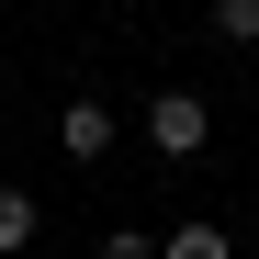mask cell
I'll return each mask as SVG.
<instances>
[{"instance_id":"cell-1","label":"cell","mask_w":259,"mask_h":259,"mask_svg":"<svg viewBox=\"0 0 259 259\" xmlns=\"http://www.w3.org/2000/svg\"><path fill=\"white\" fill-rule=\"evenodd\" d=\"M147 136H158V158H203V136H214V113H203L192 91H158V102H147Z\"/></svg>"},{"instance_id":"cell-2","label":"cell","mask_w":259,"mask_h":259,"mask_svg":"<svg viewBox=\"0 0 259 259\" xmlns=\"http://www.w3.org/2000/svg\"><path fill=\"white\" fill-rule=\"evenodd\" d=\"M57 147H68V158H102V147H113V113H102V102H68V113H57Z\"/></svg>"},{"instance_id":"cell-3","label":"cell","mask_w":259,"mask_h":259,"mask_svg":"<svg viewBox=\"0 0 259 259\" xmlns=\"http://www.w3.org/2000/svg\"><path fill=\"white\" fill-rule=\"evenodd\" d=\"M158 259H237V248H226V226H203V214H192V226L158 237Z\"/></svg>"},{"instance_id":"cell-4","label":"cell","mask_w":259,"mask_h":259,"mask_svg":"<svg viewBox=\"0 0 259 259\" xmlns=\"http://www.w3.org/2000/svg\"><path fill=\"white\" fill-rule=\"evenodd\" d=\"M214 34L226 46H259V0H214Z\"/></svg>"},{"instance_id":"cell-5","label":"cell","mask_w":259,"mask_h":259,"mask_svg":"<svg viewBox=\"0 0 259 259\" xmlns=\"http://www.w3.org/2000/svg\"><path fill=\"white\" fill-rule=\"evenodd\" d=\"M23 237H34V192H0V259H12Z\"/></svg>"},{"instance_id":"cell-6","label":"cell","mask_w":259,"mask_h":259,"mask_svg":"<svg viewBox=\"0 0 259 259\" xmlns=\"http://www.w3.org/2000/svg\"><path fill=\"white\" fill-rule=\"evenodd\" d=\"M102 259H158V248H147L136 226H113V237H102Z\"/></svg>"}]
</instances>
